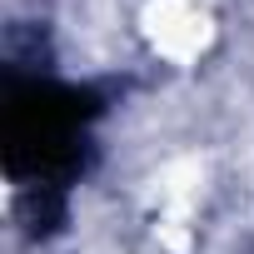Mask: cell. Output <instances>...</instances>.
I'll return each mask as SVG.
<instances>
[{
    "label": "cell",
    "mask_w": 254,
    "mask_h": 254,
    "mask_svg": "<svg viewBox=\"0 0 254 254\" xmlns=\"http://www.w3.org/2000/svg\"><path fill=\"white\" fill-rule=\"evenodd\" d=\"M135 30L155 60L190 70L214 50L219 15H214V0H140Z\"/></svg>",
    "instance_id": "obj_1"
}]
</instances>
